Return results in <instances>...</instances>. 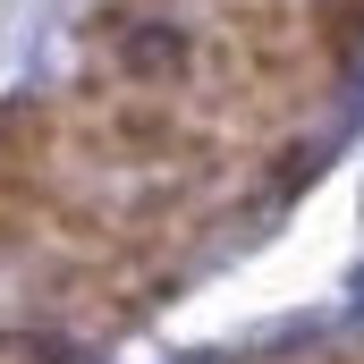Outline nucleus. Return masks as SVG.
<instances>
[{"instance_id": "4", "label": "nucleus", "mask_w": 364, "mask_h": 364, "mask_svg": "<svg viewBox=\"0 0 364 364\" xmlns=\"http://www.w3.org/2000/svg\"><path fill=\"white\" fill-rule=\"evenodd\" d=\"M0 364H77V339L60 322H0Z\"/></svg>"}, {"instance_id": "2", "label": "nucleus", "mask_w": 364, "mask_h": 364, "mask_svg": "<svg viewBox=\"0 0 364 364\" xmlns=\"http://www.w3.org/2000/svg\"><path fill=\"white\" fill-rule=\"evenodd\" d=\"M195 77H203V43L186 26H170V17H119L93 85H110V93H186Z\"/></svg>"}, {"instance_id": "3", "label": "nucleus", "mask_w": 364, "mask_h": 364, "mask_svg": "<svg viewBox=\"0 0 364 364\" xmlns=\"http://www.w3.org/2000/svg\"><path fill=\"white\" fill-rule=\"evenodd\" d=\"M68 161V110L26 93V102H0V170H26V178H60Z\"/></svg>"}, {"instance_id": "1", "label": "nucleus", "mask_w": 364, "mask_h": 364, "mask_svg": "<svg viewBox=\"0 0 364 364\" xmlns=\"http://www.w3.org/2000/svg\"><path fill=\"white\" fill-rule=\"evenodd\" d=\"M68 153H85L102 170H178V178L220 170V136L203 119H186L170 93H110V85H93L85 119H68Z\"/></svg>"}]
</instances>
